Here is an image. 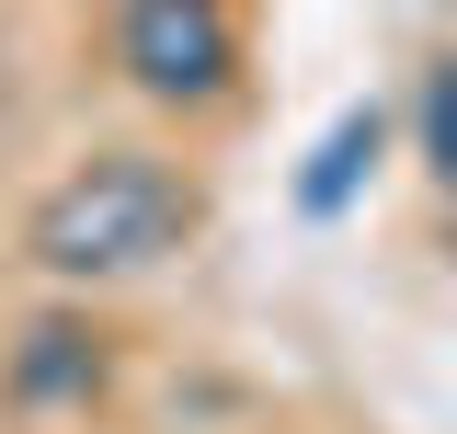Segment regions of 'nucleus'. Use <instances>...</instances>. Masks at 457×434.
Listing matches in <instances>:
<instances>
[{
	"label": "nucleus",
	"mask_w": 457,
	"mask_h": 434,
	"mask_svg": "<svg viewBox=\"0 0 457 434\" xmlns=\"http://www.w3.org/2000/svg\"><path fill=\"white\" fill-rule=\"evenodd\" d=\"M195 183L149 149H104V161H80L57 183L46 206L23 217V252L57 274V286H104V274H149L171 263L183 240H195Z\"/></svg>",
	"instance_id": "1"
},
{
	"label": "nucleus",
	"mask_w": 457,
	"mask_h": 434,
	"mask_svg": "<svg viewBox=\"0 0 457 434\" xmlns=\"http://www.w3.org/2000/svg\"><path fill=\"white\" fill-rule=\"evenodd\" d=\"M114 57L149 104H218L240 69V23H228V0H126Z\"/></svg>",
	"instance_id": "2"
},
{
	"label": "nucleus",
	"mask_w": 457,
	"mask_h": 434,
	"mask_svg": "<svg viewBox=\"0 0 457 434\" xmlns=\"http://www.w3.org/2000/svg\"><path fill=\"white\" fill-rule=\"evenodd\" d=\"M12 388H23V400H92V388H104V343L80 321H35L12 343Z\"/></svg>",
	"instance_id": "3"
},
{
	"label": "nucleus",
	"mask_w": 457,
	"mask_h": 434,
	"mask_svg": "<svg viewBox=\"0 0 457 434\" xmlns=\"http://www.w3.org/2000/svg\"><path fill=\"white\" fill-rule=\"evenodd\" d=\"M378 149H389V114H378V104H354L332 138H320V161L297 171V206H309V217H343V206H354V183L378 171Z\"/></svg>",
	"instance_id": "4"
},
{
	"label": "nucleus",
	"mask_w": 457,
	"mask_h": 434,
	"mask_svg": "<svg viewBox=\"0 0 457 434\" xmlns=\"http://www.w3.org/2000/svg\"><path fill=\"white\" fill-rule=\"evenodd\" d=\"M411 126H423V161L457 183V57H435V69H423V92H411Z\"/></svg>",
	"instance_id": "5"
}]
</instances>
